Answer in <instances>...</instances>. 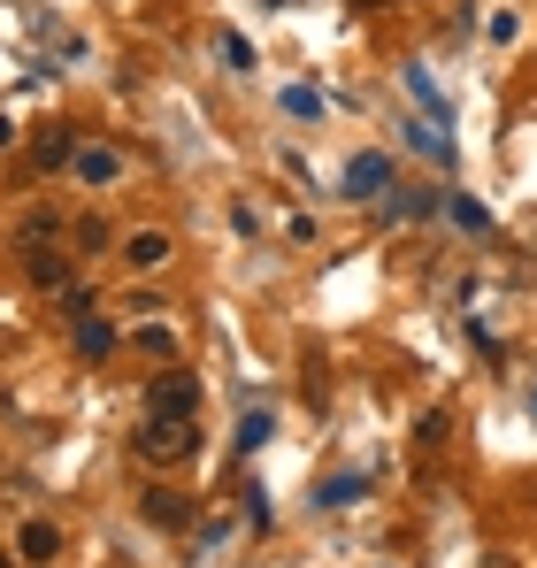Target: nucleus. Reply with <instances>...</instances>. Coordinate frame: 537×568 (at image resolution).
<instances>
[{
  "label": "nucleus",
  "instance_id": "obj_1",
  "mask_svg": "<svg viewBox=\"0 0 537 568\" xmlns=\"http://www.w3.org/2000/svg\"><path fill=\"white\" fill-rule=\"evenodd\" d=\"M131 454L154 462V469H184V462L200 454V423H192V415H146V423L131 430Z\"/></svg>",
  "mask_w": 537,
  "mask_h": 568
},
{
  "label": "nucleus",
  "instance_id": "obj_16",
  "mask_svg": "<svg viewBox=\"0 0 537 568\" xmlns=\"http://www.w3.org/2000/svg\"><path fill=\"white\" fill-rule=\"evenodd\" d=\"M0 568H16V561H8V554H0Z\"/></svg>",
  "mask_w": 537,
  "mask_h": 568
},
{
  "label": "nucleus",
  "instance_id": "obj_5",
  "mask_svg": "<svg viewBox=\"0 0 537 568\" xmlns=\"http://www.w3.org/2000/svg\"><path fill=\"white\" fill-rule=\"evenodd\" d=\"M139 515H146L154 530H184V523H192V507H184V491H170V484H154V491H139Z\"/></svg>",
  "mask_w": 537,
  "mask_h": 568
},
{
  "label": "nucleus",
  "instance_id": "obj_8",
  "mask_svg": "<svg viewBox=\"0 0 537 568\" xmlns=\"http://www.w3.org/2000/svg\"><path fill=\"white\" fill-rule=\"evenodd\" d=\"M54 239H62V215H54V207H23L16 246H54Z\"/></svg>",
  "mask_w": 537,
  "mask_h": 568
},
{
  "label": "nucleus",
  "instance_id": "obj_6",
  "mask_svg": "<svg viewBox=\"0 0 537 568\" xmlns=\"http://www.w3.org/2000/svg\"><path fill=\"white\" fill-rule=\"evenodd\" d=\"M70 154H78V139H70L62 123H39V139H31V170H70Z\"/></svg>",
  "mask_w": 537,
  "mask_h": 568
},
{
  "label": "nucleus",
  "instance_id": "obj_11",
  "mask_svg": "<svg viewBox=\"0 0 537 568\" xmlns=\"http://www.w3.org/2000/svg\"><path fill=\"white\" fill-rule=\"evenodd\" d=\"M384 178H392V162H384V154H361L354 170H346V192H354V200H368V192L384 185Z\"/></svg>",
  "mask_w": 537,
  "mask_h": 568
},
{
  "label": "nucleus",
  "instance_id": "obj_3",
  "mask_svg": "<svg viewBox=\"0 0 537 568\" xmlns=\"http://www.w3.org/2000/svg\"><path fill=\"white\" fill-rule=\"evenodd\" d=\"M70 178H78V185H115V178H123V146H108V139H78Z\"/></svg>",
  "mask_w": 537,
  "mask_h": 568
},
{
  "label": "nucleus",
  "instance_id": "obj_2",
  "mask_svg": "<svg viewBox=\"0 0 537 568\" xmlns=\"http://www.w3.org/2000/svg\"><path fill=\"white\" fill-rule=\"evenodd\" d=\"M200 407V377L192 369H162L146 384V415H192Z\"/></svg>",
  "mask_w": 537,
  "mask_h": 568
},
{
  "label": "nucleus",
  "instance_id": "obj_9",
  "mask_svg": "<svg viewBox=\"0 0 537 568\" xmlns=\"http://www.w3.org/2000/svg\"><path fill=\"white\" fill-rule=\"evenodd\" d=\"M16 554H23V561H54V554H62V530H54V523H23Z\"/></svg>",
  "mask_w": 537,
  "mask_h": 568
},
{
  "label": "nucleus",
  "instance_id": "obj_7",
  "mask_svg": "<svg viewBox=\"0 0 537 568\" xmlns=\"http://www.w3.org/2000/svg\"><path fill=\"white\" fill-rule=\"evenodd\" d=\"M178 246H170V231H131L123 239V262H139V270H162Z\"/></svg>",
  "mask_w": 537,
  "mask_h": 568
},
{
  "label": "nucleus",
  "instance_id": "obj_14",
  "mask_svg": "<svg viewBox=\"0 0 537 568\" xmlns=\"http://www.w3.org/2000/svg\"><path fill=\"white\" fill-rule=\"evenodd\" d=\"M268 438V415H246V423H239V446H246V454H254V446H262Z\"/></svg>",
  "mask_w": 537,
  "mask_h": 568
},
{
  "label": "nucleus",
  "instance_id": "obj_4",
  "mask_svg": "<svg viewBox=\"0 0 537 568\" xmlns=\"http://www.w3.org/2000/svg\"><path fill=\"white\" fill-rule=\"evenodd\" d=\"M23 277L39 292H70V254L62 246H23Z\"/></svg>",
  "mask_w": 537,
  "mask_h": 568
},
{
  "label": "nucleus",
  "instance_id": "obj_10",
  "mask_svg": "<svg viewBox=\"0 0 537 568\" xmlns=\"http://www.w3.org/2000/svg\"><path fill=\"white\" fill-rule=\"evenodd\" d=\"M78 354H85V362H108V354H115V323L85 315V323H78Z\"/></svg>",
  "mask_w": 537,
  "mask_h": 568
},
{
  "label": "nucleus",
  "instance_id": "obj_15",
  "mask_svg": "<svg viewBox=\"0 0 537 568\" xmlns=\"http://www.w3.org/2000/svg\"><path fill=\"white\" fill-rule=\"evenodd\" d=\"M354 8H376V0H354Z\"/></svg>",
  "mask_w": 537,
  "mask_h": 568
},
{
  "label": "nucleus",
  "instance_id": "obj_12",
  "mask_svg": "<svg viewBox=\"0 0 537 568\" xmlns=\"http://www.w3.org/2000/svg\"><path fill=\"white\" fill-rule=\"evenodd\" d=\"M70 254H108V223L100 215H78L70 223Z\"/></svg>",
  "mask_w": 537,
  "mask_h": 568
},
{
  "label": "nucleus",
  "instance_id": "obj_13",
  "mask_svg": "<svg viewBox=\"0 0 537 568\" xmlns=\"http://www.w3.org/2000/svg\"><path fill=\"white\" fill-rule=\"evenodd\" d=\"M131 346H139V354H162V362L178 354V338H170L162 323H139V331H131Z\"/></svg>",
  "mask_w": 537,
  "mask_h": 568
}]
</instances>
